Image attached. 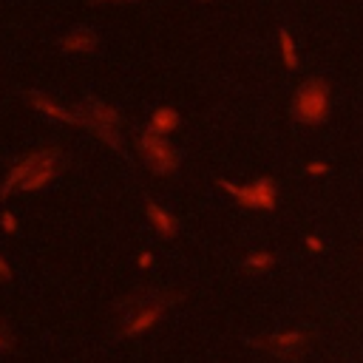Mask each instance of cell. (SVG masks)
<instances>
[{
	"mask_svg": "<svg viewBox=\"0 0 363 363\" xmlns=\"http://www.w3.org/2000/svg\"><path fill=\"white\" fill-rule=\"evenodd\" d=\"M292 116L303 125H318L329 116V85L320 77H309L292 96Z\"/></svg>",
	"mask_w": 363,
	"mask_h": 363,
	"instance_id": "3",
	"label": "cell"
},
{
	"mask_svg": "<svg viewBox=\"0 0 363 363\" xmlns=\"http://www.w3.org/2000/svg\"><path fill=\"white\" fill-rule=\"evenodd\" d=\"M179 122H182V116H179V111H176V108H170V105H159V108L150 113L147 130H153V133L164 136V133L176 130V128H179Z\"/></svg>",
	"mask_w": 363,
	"mask_h": 363,
	"instance_id": "10",
	"label": "cell"
},
{
	"mask_svg": "<svg viewBox=\"0 0 363 363\" xmlns=\"http://www.w3.org/2000/svg\"><path fill=\"white\" fill-rule=\"evenodd\" d=\"M77 113H79V122H82L88 130H94L105 145L122 147V136H119V122H122V116H119L116 108L105 105V102L96 99V96H85V99L79 102Z\"/></svg>",
	"mask_w": 363,
	"mask_h": 363,
	"instance_id": "2",
	"label": "cell"
},
{
	"mask_svg": "<svg viewBox=\"0 0 363 363\" xmlns=\"http://www.w3.org/2000/svg\"><path fill=\"white\" fill-rule=\"evenodd\" d=\"M94 6H99V3H133V0H91Z\"/></svg>",
	"mask_w": 363,
	"mask_h": 363,
	"instance_id": "20",
	"label": "cell"
},
{
	"mask_svg": "<svg viewBox=\"0 0 363 363\" xmlns=\"http://www.w3.org/2000/svg\"><path fill=\"white\" fill-rule=\"evenodd\" d=\"M301 340H303V335L289 332V335H275V337H267V340H258V343L267 346V349H275V352H286V349H295Z\"/></svg>",
	"mask_w": 363,
	"mask_h": 363,
	"instance_id": "12",
	"label": "cell"
},
{
	"mask_svg": "<svg viewBox=\"0 0 363 363\" xmlns=\"http://www.w3.org/2000/svg\"><path fill=\"white\" fill-rule=\"evenodd\" d=\"M0 281L6 284V281H11V269H9V264H6V258L0 255Z\"/></svg>",
	"mask_w": 363,
	"mask_h": 363,
	"instance_id": "17",
	"label": "cell"
},
{
	"mask_svg": "<svg viewBox=\"0 0 363 363\" xmlns=\"http://www.w3.org/2000/svg\"><path fill=\"white\" fill-rule=\"evenodd\" d=\"M306 170H309V173H323V170H326V164H320V162H312Z\"/></svg>",
	"mask_w": 363,
	"mask_h": 363,
	"instance_id": "19",
	"label": "cell"
},
{
	"mask_svg": "<svg viewBox=\"0 0 363 363\" xmlns=\"http://www.w3.org/2000/svg\"><path fill=\"white\" fill-rule=\"evenodd\" d=\"M150 264H153V255L150 252H142L139 255V267H150Z\"/></svg>",
	"mask_w": 363,
	"mask_h": 363,
	"instance_id": "18",
	"label": "cell"
},
{
	"mask_svg": "<svg viewBox=\"0 0 363 363\" xmlns=\"http://www.w3.org/2000/svg\"><path fill=\"white\" fill-rule=\"evenodd\" d=\"M60 162H62V156H54V159H48L45 164H40V167L20 184V190H40V187H45L51 179H57V173H60Z\"/></svg>",
	"mask_w": 363,
	"mask_h": 363,
	"instance_id": "11",
	"label": "cell"
},
{
	"mask_svg": "<svg viewBox=\"0 0 363 363\" xmlns=\"http://www.w3.org/2000/svg\"><path fill=\"white\" fill-rule=\"evenodd\" d=\"M147 204V218H150V224H153V230L162 235V238H173L176 233H179V224H176V218L159 204V201H153V199H147L145 201Z\"/></svg>",
	"mask_w": 363,
	"mask_h": 363,
	"instance_id": "9",
	"label": "cell"
},
{
	"mask_svg": "<svg viewBox=\"0 0 363 363\" xmlns=\"http://www.w3.org/2000/svg\"><path fill=\"white\" fill-rule=\"evenodd\" d=\"M11 346H14V335H11L9 323L0 320V352H3V349H11Z\"/></svg>",
	"mask_w": 363,
	"mask_h": 363,
	"instance_id": "15",
	"label": "cell"
},
{
	"mask_svg": "<svg viewBox=\"0 0 363 363\" xmlns=\"http://www.w3.org/2000/svg\"><path fill=\"white\" fill-rule=\"evenodd\" d=\"M28 99H31V105L37 108V111H43L45 116H51V119H57V122H65V125H77L79 122V113L77 111H68V108H62L60 102H54L48 94H43V91H28Z\"/></svg>",
	"mask_w": 363,
	"mask_h": 363,
	"instance_id": "8",
	"label": "cell"
},
{
	"mask_svg": "<svg viewBox=\"0 0 363 363\" xmlns=\"http://www.w3.org/2000/svg\"><path fill=\"white\" fill-rule=\"evenodd\" d=\"M54 156H62V150L60 147H40V150H34V153H28V156H23L11 170H9V176H6V182L0 184V199H6L11 190H17L40 164H45L48 159H54Z\"/></svg>",
	"mask_w": 363,
	"mask_h": 363,
	"instance_id": "6",
	"label": "cell"
},
{
	"mask_svg": "<svg viewBox=\"0 0 363 363\" xmlns=\"http://www.w3.org/2000/svg\"><path fill=\"white\" fill-rule=\"evenodd\" d=\"M278 43H281V54H284L286 68H298V51H295V40H292L289 28H281L278 31Z\"/></svg>",
	"mask_w": 363,
	"mask_h": 363,
	"instance_id": "13",
	"label": "cell"
},
{
	"mask_svg": "<svg viewBox=\"0 0 363 363\" xmlns=\"http://www.w3.org/2000/svg\"><path fill=\"white\" fill-rule=\"evenodd\" d=\"M218 187H224L227 193H233L238 199V204L244 207H264V210H272L275 207V184L272 179H255L252 184H244V187H235L224 179H216Z\"/></svg>",
	"mask_w": 363,
	"mask_h": 363,
	"instance_id": "5",
	"label": "cell"
},
{
	"mask_svg": "<svg viewBox=\"0 0 363 363\" xmlns=\"http://www.w3.org/2000/svg\"><path fill=\"white\" fill-rule=\"evenodd\" d=\"M201 3H204V0H201Z\"/></svg>",
	"mask_w": 363,
	"mask_h": 363,
	"instance_id": "21",
	"label": "cell"
},
{
	"mask_svg": "<svg viewBox=\"0 0 363 363\" xmlns=\"http://www.w3.org/2000/svg\"><path fill=\"white\" fill-rule=\"evenodd\" d=\"M96 45H99L96 31L94 28H85V26H77L68 34L60 37V48L62 51H71V54H91Z\"/></svg>",
	"mask_w": 363,
	"mask_h": 363,
	"instance_id": "7",
	"label": "cell"
},
{
	"mask_svg": "<svg viewBox=\"0 0 363 363\" xmlns=\"http://www.w3.org/2000/svg\"><path fill=\"white\" fill-rule=\"evenodd\" d=\"M179 295L176 292H139L136 298H130L125 306H128V312H125V323H122V335L125 337H133V335H142L147 326H153L159 318H162V312L176 301Z\"/></svg>",
	"mask_w": 363,
	"mask_h": 363,
	"instance_id": "1",
	"label": "cell"
},
{
	"mask_svg": "<svg viewBox=\"0 0 363 363\" xmlns=\"http://www.w3.org/2000/svg\"><path fill=\"white\" fill-rule=\"evenodd\" d=\"M0 224H3L6 233H14V230H17V218H14V213L3 210V213H0Z\"/></svg>",
	"mask_w": 363,
	"mask_h": 363,
	"instance_id": "16",
	"label": "cell"
},
{
	"mask_svg": "<svg viewBox=\"0 0 363 363\" xmlns=\"http://www.w3.org/2000/svg\"><path fill=\"white\" fill-rule=\"evenodd\" d=\"M269 264H272V255L269 252H252V255L244 258V267H255V269H264Z\"/></svg>",
	"mask_w": 363,
	"mask_h": 363,
	"instance_id": "14",
	"label": "cell"
},
{
	"mask_svg": "<svg viewBox=\"0 0 363 363\" xmlns=\"http://www.w3.org/2000/svg\"><path fill=\"white\" fill-rule=\"evenodd\" d=\"M139 150H142V156H145V164L153 170V173H173L176 167H179V153H176V147L164 139V136H159V133H153V130H142L139 133Z\"/></svg>",
	"mask_w": 363,
	"mask_h": 363,
	"instance_id": "4",
	"label": "cell"
}]
</instances>
